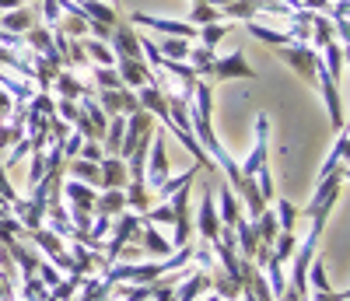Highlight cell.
Returning <instances> with one entry per match:
<instances>
[{
	"label": "cell",
	"instance_id": "cell-1",
	"mask_svg": "<svg viewBox=\"0 0 350 301\" xmlns=\"http://www.w3.org/2000/svg\"><path fill=\"white\" fill-rule=\"evenodd\" d=\"M168 179V130H154L148 147V168H144V186L158 189Z\"/></svg>",
	"mask_w": 350,
	"mask_h": 301
},
{
	"label": "cell",
	"instance_id": "cell-2",
	"mask_svg": "<svg viewBox=\"0 0 350 301\" xmlns=\"http://www.w3.org/2000/svg\"><path fill=\"white\" fill-rule=\"evenodd\" d=\"M280 60H287L291 67L298 70V77L305 81H315V70H319V53L308 46V42H287V46H273Z\"/></svg>",
	"mask_w": 350,
	"mask_h": 301
},
{
	"label": "cell",
	"instance_id": "cell-3",
	"mask_svg": "<svg viewBox=\"0 0 350 301\" xmlns=\"http://www.w3.org/2000/svg\"><path fill=\"white\" fill-rule=\"evenodd\" d=\"M211 77L217 81H231V77H245V81H256V70L245 64V53L235 49V53H228V56H214V64L207 70Z\"/></svg>",
	"mask_w": 350,
	"mask_h": 301
},
{
	"label": "cell",
	"instance_id": "cell-4",
	"mask_svg": "<svg viewBox=\"0 0 350 301\" xmlns=\"http://www.w3.org/2000/svg\"><path fill=\"white\" fill-rule=\"evenodd\" d=\"M130 25H144V28H154L161 36H179V39H196V28L189 21H172V18H154V14H144V11H133L130 14Z\"/></svg>",
	"mask_w": 350,
	"mask_h": 301
},
{
	"label": "cell",
	"instance_id": "cell-5",
	"mask_svg": "<svg viewBox=\"0 0 350 301\" xmlns=\"http://www.w3.org/2000/svg\"><path fill=\"white\" fill-rule=\"evenodd\" d=\"M193 231L203 238V242H214L217 231H221V218H217V203H214V193L207 189L203 193V203H200V214L193 221Z\"/></svg>",
	"mask_w": 350,
	"mask_h": 301
},
{
	"label": "cell",
	"instance_id": "cell-6",
	"mask_svg": "<svg viewBox=\"0 0 350 301\" xmlns=\"http://www.w3.org/2000/svg\"><path fill=\"white\" fill-rule=\"evenodd\" d=\"M109 42H112L109 49H112L116 60H120V56H126V60H144V56H140V36L133 32V25H120V21H116Z\"/></svg>",
	"mask_w": 350,
	"mask_h": 301
},
{
	"label": "cell",
	"instance_id": "cell-7",
	"mask_svg": "<svg viewBox=\"0 0 350 301\" xmlns=\"http://www.w3.org/2000/svg\"><path fill=\"white\" fill-rule=\"evenodd\" d=\"M112 67H116V74H120L123 88H130V92H137V88H144V84H151V67L144 64V60H126V56H120Z\"/></svg>",
	"mask_w": 350,
	"mask_h": 301
},
{
	"label": "cell",
	"instance_id": "cell-8",
	"mask_svg": "<svg viewBox=\"0 0 350 301\" xmlns=\"http://www.w3.org/2000/svg\"><path fill=\"white\" fill-rule=\"evenodd\" d=\"M4 249L11 252V259H14V266H18L21 277H36V270H39V263H42V252H39L32 242L18 238V242H11V246H4Z\"/></svg>",
	"mask_w": 350,
	"mask_h": 301
},
{
	"label": "cell",
	"instance_id": "cell-9",
	"mask_svg": "<svg viewBox=\"0 0 350 301\" xmlns=\"http://www.w3.org/2000/svg\"><path fill=\"white\" fill-rule=\"evenodd\" d=\"M98 168H102L98 189H126V183H130V172H126V161H123V158L105 155V158L98 161Z\"/></svg>",
	"mask_w": 350,
	"mask_h": 301
},
{
	"label": "cell",
	"instance_id": "cell-10",
	"mask_svg": "<svg viewBox=\"0 0 350 301\" xmlns=\"http://www.w3.org/2000/svg\"><path fill=\"white\" fill-rule=\"evenodd\" d=\"M315 81H319V88H323V99H326V109H329V123L340 133L343 130V109H340V95H336V81L326 74L323 64H319V70H315Z\"/></svg>",
	"mask_w": 350,
	"mask_h": 301
},
{
	"label": "cell",
	"instance_id": "cell-11",
	"mask_svg": "<svg viewBox=\"0 0 350 301\" xmlns=\"http://www.w3.org/2000/svg\"><path fill=\"white\" fill-rule=\"evenodd\" d=\"M203 291H211V270H193L175 284V301H196Z\"/></svg>",
	"mask_w": 350,
	"mask_h": 301
},
{
	"label": "cell",
	"instance_id": "cell-12",
	"mask_svg": "<svg viewBox=\"0 0 350 301\" xmlns=\"http://www.w3.org/2000/svg\"><path fill=\"white\" fill-rule=\"evenodd\" d=\"M137 242H140V249L148 252V256H168V252H175V249H172V242L158 231V224H148V221H140Z\"/></svg>",
	"mask_w": 350,
	"mask_h": 301
},
{
	"label": "cell",
	"instance_id": "cell-13",
	"mask_svg": "<svg viewBox=\"0 0 350 301\" xmlns=\"http://www.w3.org/2000/svg\"><path fill=\"white\" fill-rule=\"evenodd\" d=\"M53 88H56V95L60 99H81V95H92V88H88L84 81H81V74H74V67H64L60 74L53 77Z\"/></svg>",
	"mask_w": 350,
	"mask_h": 301
},
{
	"label": "cell",
	"instance_id": "cell-14",
	"mask_svg": "<svg viewBox=\"0 0 350 301\" xmlns=\"http://www.w3.org/2000/svg\"><path fill=\"white\" fill-rule=\"evenodd\" d=\"M235 249H239V256H242V259H252V256H256V249H259L256 224H252L245 214L235 221Z\"/></svg>",
	"mask_w": 350,
	"mask_h": 301
},
{
	"label": "cell",
	"instance_id": "cell-15",
	"mask_svg": "<svg viewBox=\"0 0 350 301\" xmlns=\"http://www.w3.org/2000/svg\"><path fill=\"white\" fill-rule=\"evenodd\" d=\"M64 200L74 203V207H81V210H92V214H95L98 193H95V186L81 183V179H70V183H64Z\"/></svg>",
	"mask_w": 350,
	"mask_h": 301
},
{
	"label": "cell",
	"instance_id": "cell-16",
	"mask_svg": "<svg viewBox=\"0 0 350 301\" xmlns=\"http://www.w3.org/2000/svg\"><path fill=\"white\" fill-rule=\"evenodd\" d=\"M217 218H221L224 228H235V221L242 218V203H239L235 193H231V186L217 189Z\"/></svg>",
	"mask_w": 350,
	"mask_h": 301
},
{
	"label": "cell",
	"instance_id": "cell-17",
	"mask_svg": "<svg viewBox=\"0 0 350 301\" xmlns=\"http://www.w3.org/2000/svg\"><path fill=\"white\" fill-rule=\"evenodd\" d=\"M64 172H70L74 179H81V183H88V186H98V179H102V168H98V161H84V158L64 161Z\"/></svg>",
	"mask_w": 350,
	"mask_h": 301
},
{
	"label": "cell",
	"instance_id": "cell-18",
	"mask_svg": "<svg viewBox=\"0 0 350 301\" xmlns=\"http://www.w3.org/2000/svg\"><path fill=\"white\" fill-rule=\"evenodd\" d=\"M126 210V196L123 189H105L98 200H95V214H105V218H120Z\"/></svg>",
	"mask_w": 350,
	"mask_h": 301
},
{
	"label": "cell",
	"instance_id": "cell-19",
	"mask_svg": "<svg viewBox=\"0 0 350 301\" xmlns=\"http://www.w3.org/2000/svg\"><path fill=\"white\" fill-rule=\"evenodd\" d=\"M0 28L4 32H14V36H28V28H36L32 25V11H4L0 14Z\"/></svg>",
	"mask_w": 350,
	"mask_h": 301
},
{
	"label": "cell",
	"instance_id": "cell-20",
	"mask_svg": "<svg viewBox=\"0 0 350 301\" xmlns=\"http://www.w3.org/2000/svg\"><path fill=\"white\" fill-rule=\"evenodd\" d=\"M217 14H221V21H228V18L252 21V18L259 14V0H231V4H224Z\"/></svg>",
	"mask_w": 350,
	"mask_h": 301
},
{
	"label": "cell",
	"instance_id": "cell-21",
	"mask_svg": "<svg viewBox=\"0 0 350 301\" xmlns=\"http://www.w3.org/2000/svg\"><path fill=\"white\" fill-rule=\"evenodd\" d=\"M308 39H312V49L319 53L323 46H329L333 42V21L326 18V14H312V32H308Z\"/></svg>",
	"mask_w": 350,
	"mask_h": 301
},
{
	"label": "cell",
	"instance_id": "cell-22",
	"mask_svg": "<svg viewBox=\"0 0 350 301\" xmlns=\"http://www.w3.org/2000/svg\"><path fill=\"white\" fill-rule=\"evenodd\" d=\"M123 196H126V210H133V214H144L151 207V189L144 183H126Z\"/></svg>",
	"mask_w": 350,
	"mask_h": 301
},
{
	"label": "cell",
	"instance_id": "cell-23",
	"mask_svg": "<svg viewBox=\"0 0 350 301\" xmlns=\"http://www.w3.org/2000/svg\"><path fill=\"white\" fill-rule=\"evenodd\" d=\"M56 32L67 36V39H84L88 36V18L84 14H64L56 21Z\"/></svg>",
	"mask_w": 350,
	"mask_h": 301
},
{
	"label": "cell",
	"instance_id": "cell-24",
	"mask_svg": "<svg viewBox=\"0 0 350 301\" xmlns=\"http://www.w3.org/2000/svg\"><path fill=\"white\" fill-rule=\"evenodd\" d=\"M340 165H347V130H340V137H336V147L329 150L326 165L319 168V179H326V175H329V172H336Z\"/></svg>",
	"mask_w": 350,
	"mask_h": 301
},
{
	"label": "cell",
	"instance_id": "cell-25",
	"mask_svg": "<svg viewBox=\"0 0 350 301\" xmlns=\"http://www.w3.org/2000/svg\"><path fill=\"white\" fill-rule=\"evenodd\" d=\"M158 46V53L165 56V60H186L189 56V42L186 39H179V36H168V39H161V42H154Z\"/></svg>",
	"mask_w": 350,
	"mask_h": 301
},
{
	"label": "cell",
	"instance_id": "cell-26",
	"mask_svg": "<svg viewBox=\"0 0 350 301\" xmlns=\"http://www.w3.org/2000/svg\"><path fill=\"white\" fill-rule=\"evenodd\" d=\"M81 42H84V53L92 56L98 67H112V64H116V56H112L109 42H102V39H81Z\"/></svg>",
	"mask_w": 350,
	"mask_h": 301
},
{
	"label": "cell",
	"instance_id": "cell-27",
	"mask_svg": "<svg viewBox=\"0 0 350 301\" xmlns=\"http://www.w3.org/2000/svg\"><path fill=\"white\" fill-rule=\"evenodd\" d=\"M228 21H214V25H203V28H196V36H200V46H207V49H217V42L228 36Z\"/></svg>",
	"mask_w": 350,
	"mask_h": 301
},
{
	"label": "cell",
	"instance_id": "cell-28",
	"mask_svg": "<svg viewBox=\"0 0 350 301\" xmlns=\"http://www.w3.org/2000/svg\"><path fill=\"white\" fill-rule=\"evenodd\" d=\"M18 238H25V224L14 214L0 218V246H11V242H18Z\"/></svg>",
	"mask_w": 350,
	"mask_h": 301
},
{
	"label": "cell",
	"instance_id": "cell-29",
	"mask_svg": "<svg viewBox=\"0 0 350 301\" xmlns=\"http://www.w3.org/2000/svg\"><path fill=\"white\" fill-rule=\"evenodd\" d=\"M95 102L105 116H123V88L120 92H95Z\"/></svg>",
	"mask_w": 350,
	"mask_h": 301
},
{
	"label": "cell",
	"instance_id": "cell-30",
	"mask_svg": "<svg viewBox=\"0 0 350 301\" xmlns=\"http://www.w3.org/2000/svg\"><path fill=\"white\" fill-rule=\"evenodd\" d=\"M189 64H193V74H196V77H207V70H211V64H214V49H207V46L189 49Z\"/></svg>",
	"mask_w": 350,
	"mask_h": 301
},
{
	"label": "cell",
	"instance_id": "cell-31",
	"mask_svg": "<svg viewBox=\"0 0 350 301\" xmlns=\"http://www.w3.org/2000/svg\"><path fill=\"white\" fill-rule=\"evenodd\" d=\"M273 214H277V228H280V231H295V224H298V207H295V203L280 200V203L273 207Z\"/></svg>",
	"mask_w": 350,
	"mask_h": 301
},
{
	"label": "cell",
	"instance_id": "cell-32",
	"mask_svg": "<svg viewBox=\"0 0 350 301\" xmlns=\"http://www.w3.org/2000/svg\"><path fill=\"white\" fill-rule=\"evenodd\" d=\"M295 249H298V235H295V231H280L277 242H273V256H277L280 263H287L291 256H295Z\"/></svg>",
	"mask_w": 350,
	"mask_h": 301
},
{
	"label": "cell",
	"instance_id": "cell-33",
	"mask_svg": "<svg viewBox=\"0 0 350 301\" xmlns=\"http://www.w3.org/2000/svg\"><path fill=\"white\" fill-rule=\"evenodd\" d=\"M214 21H221L217 8H211V4H193V11H189V25H193V28L214 25Z\"/></svg>",
	"mask_w": 350,
	"mask_h": 301
},
{
	"label": "cell",
	"instance_id": "cell-34",
	"mask_svg": "<svg viewBox=\"0 0 350 301\" xmlns=\"http://www.w3.org/2000/svg\"><path fill=\"white\" fill-rule=\"evenodd\" d=\"M77 287H81V277L67 274V277H60V284H56V287H49V294L56 301H70V298H77Z\"/></svg>",
	"mask_w": 350,
	"mask_h": 301
},
{
	"label": "cell",
	"instance_id": "cell-35",
	"mask_svg": "<svg viewBox=\"0 0 350 301\" xmlns=\"http://www.w3.org/2000/svg\"><path fill=\"white\" fill-rule=\"evenodd\" d=\"M21 298H28V301H46V298H49V287H46L39 277H21Z\"/></svg>",
	"mask_w": 350,
	"mask_h": 301
},
{
	"label": "cell",
	"instance_id": "cell-36",
	"mask_svg": "<svg viewBox=\"0 0 350 301\" xmlns=\"http://www.w3.org/2000/svg\"><path fill=\"white\" fill-rule=\"evenodd\" d=\"M193 263H196V270H214V266H217V263H214V246H211V242L193 246Z\"/></svg>",
	"mask_w": 350,
	"mask_h": 301
},
{
	"label": "cell",
	"instance_id": "cell-37",
	"mask_svg": "<svg viewBox=\"0 0 350 301\" xmlns=\"http://www.w3.org/2000/svg\"><path fill=\"white\" fill-rule=\"evenodd\" d=\"M46 150V147H42ZM42 150H32V165H28V186H36L46 179V155Z\"/></svg>",
	"mask_w": 350,
	"mask_h": 301
},
{
	"label": "cell",
	"instance_id": "cell-38",
	"mask_svg": "<svg viewBox=\"0 0 350 301\" xmlns=\"http://www.w3.org/2000/svg\"><path fill=\"white\" fill-rule=\"evenodd\" d=\"M53 116H60L64 123H70V127H74V119L81 116V109H77V102H74V99H60V102H56V112H53Z\"/></svg>",
	"mask_w": 350,
	"mask_h": 301
},
{
	"label": "cell",
	"instance_id": "cell-39",
	"mask_svg": "<svg viewBox=\"0 0 350 301\" xmlns=\"http://www.w3.org/2000/svg\"><path fill=\"white\" fill-rule=\"evenodd\" d=\"M36 277H39V280H42L46 287H56V284H60V270H56L53 263H39Z\"/></svg>",
	"mask_w": 350,
	"mask_h": 301
},
{
	"label": "cell",
	"instance_id": "cell-40",
	"mask_svg": "<svg viewBox=\"0 0 350 301\" xmlns=\"http://www.w3.org/2000/svg\"><path fill=\"white\" fill-rule=\"evenodd\" d=\"M77 158H84V161H102V158H105V150H102V144H98V140H84Z\"/></svg>",
	"mask_w": 350,
	"mask_h": 301
},
{
	"label": "cell",
	"instance_id": "cell-41",
	"mask_svg": "<svg viewBox=\"0 0 350 301\" xmlns=\"http://www.w3.org/2000/svg\"><path fill=\"white\" fill-rule=\"evenodd\" d=\"M25 155H32V140H28V137H21L18 144H14V150H11V155H8V165L4 168H11V165H18Z\"/></svg>",
	"mask_w": 350,
	"mask_h": 301
},
{
	"label": "cell",
	"instance_id": "cell-42",
	"mask_svg": "<svg viewBox=\"0 0 350 301\" xmlns=\"http://www.w3.org/2000/svg\"><path fill=\"white\" fill-rule=\"evenodd\" d=\"M42 18H46V28H56V21L64 18L60 4H56V0H42Z\"/></svg>",
	"mask_w": 350,
	"mask_h": 301
},
{
	"label": "cell",
	"instance_id": "cell-43",
	"mask_svg": "<svg viewBox=\"0 0 350 301\" xmlns=\"http://www.w3.org/2000/svg\"><path fill=\"white\" fill-rule=\"evenodd\" d=\"M308 301H350V291H312Z\"/></svg>",
	"mask_w": 350,
	"mask_h": 301
},
{
	"label": "cell",
	"instance_id": "cell-44",
	"mask_svg": "<svg viewBox=\"0 0 350 301\" xmlns=\"http://www.w3.org/2000/svg\"><path fill=\"white\" fill-rule=\"evenodd\" d=\"M0 196H4L8 203L18 200V193H14V186H11V179H8V168H4V165H0Z\"/></svg>",
	"mask_w": 350,
	"mask_h": 301
},
{
	"label": "cell",
	"instance_id": "cell-45",
	"mask_svg": "<svg viewBox=\"0 0 350 301\" xmlns=\"http://www.w3.org/2000/svg\"><path fill=\"white\" fill-rule=\"evenodd\" d=\"M112 28H116V25H102V21H92V18H88V32H92L95 39H102V42L112 39Z\"/></svg>",
	"mask_w": 350,
	"mask_h": 301
},
{
	"label": "cell",
	"instance_id": "cell-46",
	"mask_svg": "<svg viewBox=\"0 0 350 301\" xmlns=\"http://www.w3.org/2000/svg\"><path fill=\"white\" fill-rule=\"evenodd\" d=\"M11 109H14V102H11V95L4 92V88H0V119H4V116H8Z\"/></svg>",
	"mask_w": 350,
	"mask_h": 301
},
{
	"label": "cell",
	"instance_id": "cell-47",
	"mask_svg": "<svg viewBox=\"0 0 350 301\" xmlns=\"http://www.w3.org/2000/svg\"><path fill=\"white\" fill-rule=\"evenodd\" d=\"M21 0H0V11H18Z\"/></svg>",
	"mask_w": 350,
	"mask_h": 301
},
{
	"label": "cell",
	"instance_id": "cell-48",
	"mask_svg": "<svg viewBox=\"0 0 350 301\" xmlns=\"http://www.w3.org/2000/svg\"><path fill=\"white\" fill-rule=\"evenodd\" d=\"M242 301H256V298H252V294H249V291H242Z\"/></svg>",
	"mask_w": 350,
	"mask_h": 301
},
{
	"label": "cell",
	"instance_id": "cell-49",
	"mask_svg": "<svg viewBox=\"0 0 350 301\" xmlns=\"http://www.w3.org/2000/svg\"><path fill=\"white\" fill-rule=\"evenodd\" d=\"M207 301H224V298H217V294H211V298H207Z\"/></svg>",
	"mask_w": 350,
	"mask_h": 301
},
{
	"label": "cell",
	"instance_id": "cell-50",
	"mask_svg": "<svg viewBox=\"0 0 350 301\" xmlns=\"http://www.w3.org/2000/svg\"><path fill=\"white\" fill-rule=\"evenodd\" d=\"M326 4H336V0H326Z\"/></svg>",
	"mask_w": 350,
	"mask_h": 301
},
{
	"label": "cell",
	"instance_id": "cell-51",
	"mask_svg": "<svg viewBox=\"0 0 350 301\" xmlns=\"http://www.w3.org/2000/svg\"><path fill=\"white\" fill-rule=\"evenodd\" d=\"M196 301H200V298H196Z\"/></svg>",
	"mask_w": 350,
	"mask_h": 301
}]
</instances>
